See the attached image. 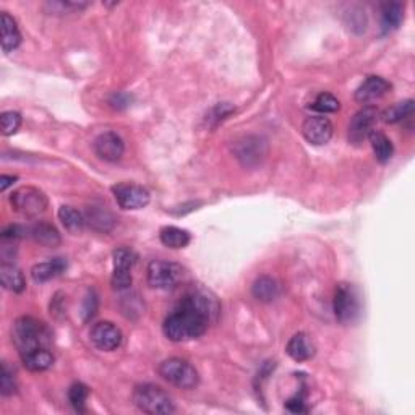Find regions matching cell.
<instances>
[{
  "instance_id": "6da1fadb",
  "label": "cell",
  "mask_w": 415,
  "mask_h": 415,
  "mask_svg": "<svg viewBox=\"0 0 415 415\" xmlns=\"http://www.w3.org/2000/svg\"><path fill=\"white\" fill-rule=\"evenodd\" d=\"M216 310L214 302L204 293L190 292L164 320L162 331L172 342L192 341L206 333Z\"/></svg>"
},
{
  "instance_id": "7a4b0ae2",
  "label": "cell",
  "mask_w": 415,
  "mask_h": 415,
  "mask_svg": "<svg viewBox=\"0 0 415 415\" xmlns=\"http://www.w3.org/2000/svg\"><path fill=\"white\" fill-rule=\"evenodd\" d=\"M13 341L20 356H23L36 349H50L52 334L43 321L32 316H21L13 325Z\"/></svg>"
},
{
  "instance_id": "3957f363",
  "label": "cell",
  "mask_w": 415,
  "mask_h": 415,
  "mask_svg": "<svg viewBox=\"0 0 415 415\" xmlns=\"http://www.w3.org/2000/svg\"><path fill=\"white\" fill-rule=\"evenodd\" d=\"M133 403L144 414L166 415L174 412V403L171 396L161 386L144 383L133 391Z\"/></svg>"
},
{
  "instance_id": "277c9868",
  "label": "cell",
  "mask_w": 415,
  "mask_h": 415,
  "mask_svg": "<svg viewBox=\"0 0 415 415\" xmlns=\"http://www.w3.org/2000/svg\"><path fill=\"white\" fill-rule=\"evenodd\" d=\"M157 371L167 383L174 385L180 389H193L200 381L198 371L195 370L192 363L179 357H172L161 362Z\"/></svg>"
},
{
  "instance_id": "5b68a950",
  "label": "cell",
  "mask_w": 415,
  "mask_h": 415,
  "mask_svg": "<svg viewBox=\"0 0 415 415\" xmlns=\"http://www.w3.org/2000/svg\"><path fill=\"white\" fill-rule=\"evenodd\" d=\"M148 284L161 291H169L174 289L180 282L184 276V269L179 264L171 263V261L155 260L148 264Z\"/></svg>"
},
{
  "instance_id": "8992f818",
  "label": "cell",
  "mask_w": 415,
  "mask_h": 415,
  "mask_svg": "<svg viewBox=\"0 0 415 415\" xmlns=\"http://www.w3.org/2000/svg\"><path fill=\"white\" fill-rule=\"evenodd\" d=\"M334 315L342 325L352 323L360 313V302L357 291L351 284H339L334 293Z\"/></svg>"
},
{
  "instance_id": "52a82bcc",
  "label": "cell",
  "mask_w": 415,
  "mask_h": 415,
  "mask_svg": "<svg viewBox=\"0 0 415 415\" xmlns=\"http://www.w3.org/2000/svg\"><path fill=\"white\" fill-rule=\"evenodd\" d=\"M12 206L15 208V211L25 214L28 218L39 216L41 213L46 211L48 208V198L41 190L35 189V186H23L18 189L17 192L12 193L10 197Z\"/></svg>"
},
{
  "instance_id": "ba28073f",
  "label": "cell",
  "mask_w": 415,
  "mask_h": 415,
  "mask_svg": "<svg viewBox=\"0 0 415 415\" xmlns=\"http://www.w3.org/2000/svg\"><path fill=\"white\" fill-rule=\"evenodd\" d=\"M378 120V109L373 106H365L354 115L349 124V142L360 144L368 139L370 133L375 130V124Z\"/></svg>"
},
{
  "instance_id": "9c48e42d",
  "label": "cell",
  "mask_w": 415,
  "mask_h": 415,
  "mask_svg": "<svg viewBox=\"0 0 415 415\" xmlns=\"http://www.w3.org/2000/svg\"><path fill=\"white\" fill-rule=\"evenodd\" d=\"M137 263V255L130 249H117L114 251V273L112 286L117 291H125L132 286V268Z\"/></svg>"
},
{
  "instance_id": "30bf717a",
  "label": "cell",
  "mask_w": 415,
  "mask_h": 415,
  "mask_svg": "<svg viewBox=\"0 0 415 415\" xmlns=\"http://www.w3.org/2000/svg\"><path fill=\"white\" fill-rule=\"evenodd\" d=\"M112 192H114L115 202L122 209H143L151 200L146 189L133 184H119L112 186Z\"/></svg>"
},
{
  "instance_id": "8fae6325",
  "label": "cell",
  "mask_w": 415,
  "mask_h": 415,
  "mask_svg": "<svg viewBox=\"0 0 415 415\" xmlns=\"http://www.w3.org/2000/svg\"><path fill=\"white\" fill-rule=\"evenodd\" d=\"M333 124H331L328 117H323V115H311V117H307L304 124H302V135L313 146H323V144L329 143V139L333 138Z\"/></svg>"
},
{
  "instance_id": "7c38bea8",
  "label": "cell",
  "mask_w": 415,
  "mask_h": 415,
  "mask_svg": "<svg viewBox=\"0 0 415 415\" xmlns=\"http://www.w3.org/2000/svg\"><path fill=\"white\" fill-rule=\"evenodd\" d=\"M90 338H91V342L95 344L99 351L112 352L117 347H120L124 336H122V331H120L114 323H110V321H99V323H96L91 328Z\"/></svg>"
},
{
  "instance_id": "4fadbf2b",
  "label": "cell",
  "mask_w": 415,
  "mask_h": 415,
  "mask_svg": "<svg viewBox=\"0 0 415 415\" xmlns=\"http://www.w3.org/2000/svg\"><path fill=\"white\" fill-rule=\"evenodd\" d=\"M234 153L245 167H255L267 156V144L258 137H244L235 143Z\"/></svg>"
},
{
  "instance_id": "5bb4252c",
  "label": "cell",
  "mask_w": 415,
  "mask_h": 415,
  "mask_svg": "<svg viewBox=\"0 0 415 415\" xmlns=\"http://www.w3.org/2000/svg\"><path fill=\"white\" fill-rule=\"evenodd\" d=\"M95 151L101 160L115 162L124 156L125 143L117 133L106 132L95 139Z\"/></svg>"
},
{
  "instance_id": "9a60e30c",
  "label": "cell",
  "mask_w": 415,
  "mask_h": 415,
  "mask_svg": "<svg viewBox=\"0 0 415 415\" xmlns=\"http://www.w3.org/2000/svg\"><path fill=\"white\" fill-rule=\"evenodd\" d=\"M389 90H391L389 81H386L385 78L381 77L371 75V77H368L367 80L357 88L356 101L360 102V104H370V102L378 101L383 96L388 95Z\"/></svg>"
},
{
  "instance_id": "2e32d148",
  "label": "cell",
  "mask_w": 415,
  "mask_h": 415,
  "mask_svg": "<svg viewBox=\"0 0 415 415\" xmlns=\"http://www.w3.org/2000/svg\"><path fill=\"white\" fill-rule=\"evenodd\" d=\"M287 356L296 362H307L315 356V344L309 334L297 333L291 338L286 346Z\"/></svg>"
},
{
  "instance_id": "e0dca14e",
  "label": "cell",
  "mask_w": 415,
  "mask_h": 415,
  "mask_svg": "<svg viewBox=\"0 0 415 415\" xmlns=\"http://www.w3.org/2000/svg\"><path fill=\"white\" fill-rule=\"evenodd\" d=\"M0 31H2V50L6 54L13 52L21 44V32L18 30L17 21L7 12H2L0 15Z\"/></svg>"
},
{
  "instance_id": "ac0fdd59",
  "label": "cell",
  "mask_w": 415,
  "mask_h": 415,
  "mask_svg": "<svg viewBox=\"0 0 415 415\" xmlns=\"http://www.w3.org/2000/svg\"><path fill=\"white\" fill-rule=\"evenodd\" d=\"M28 235L32 237V240L44 247H59L60 245V234L52 224L49 222H36L31 227H28Z\"/></svg>"
},
{
  "instance_id": "d6986e66",
  "label": "cell",
  "mask_w": 415,
  "mask_h": 415,
  "mask_svg": "<svg viewBox=\"0 0 415 415\" xmlns=\"http://www.w3.org/2000/svg\"><path fill=\"white\" fill-rule=\"evenodd\" d=\"M67 269V261L64 258H54L46 263H39L31 269V276L36 282H48L50 279L57 278Z\"/></svg>"
},
{
  "instance_id": "ffe728a7",
  "label": "cell",
  "mask_w": 415,
  "mask_h": 415,
  "mask_svg": "<svg viewBox=\"0 0 415 415\" xmlns=\"http://www.w3.org/2000/svg\"><path fill=\"white\" fill-rule=\"evenodd\" d=\"M368 139H370L373 155H375L376 161L381 162V164H386V162L393 160V155H394L393 142H391L383 132H380V130H373Z\"/></svg>"
},
{
  "instance_id": "44dd1931",
  "label": "cell",
  "mask_w": 415,
  "mask_h": 415,
  "mask_svg": "<svg viewBox=\"0 0 415 415\" xmlns=\"http://www.w3.org/2000/svg\"><path fill=\"white\" fill-rule=\"evenodd\" d=\"M0 282H2L3 289L15 293H20L26 289V281L23 273L15 264L10 263H2V267H0Z\"/></svg>"
},
{
  "instance_id": "7402d4cb",
  "label": "cell",
  "mask_w": 415,
  "mask_h": 415,
  "mask_svg": "<svg viewBox=\"0 0 415 415\" xmlns=\"http://www.w3.org/2000/svg\"><path fill=\"white\" fill-rule=\"evenodd\" d=\"M404 21V6L399 2L385 3L381 8V30L385 35L398 30L400 23Z\"/></svg>"
},
{
  "instance_id": "603a6c76",
  "label": "cell",
  "mask_w": 415,
  "mask_h": 415,
  "mask_svg": "<svg viewBox=\"0 0 415 415\" xmlns=\"http://www.w3.org/2000/svg\"><path fill=\"white\" fill-rule=\"evenodd\" d=\"M21 360L30 371H46L52 367L54 356L50 349H36V351L23 354Z\"/></svg>"
},
{
  "instance_id": "cb8c5ba5",
  "label": "cell",
  "mask_w": 415,
  "mask_h": 415,
  "mask_svg": "<svg viewBox=\"0 0 415 415\" xmlns=\"http://www.w3.org/2000/svg\"><path fill=\"white\" fill-rule=\"evenodd\" d=\"M251 293H253V297L258 302L269 304V302H273L279 296V284L273 278L261 276L253 282Z\"/></svg>"
},
{
  "instance_id": "d4e9b609",
  "label": "cell",
  "mask_w": 415,
  "mask_h": 415,
  "mask_svg": "<svg viewBox=\"0 0 415 415\" xmlns=\"http://www.w3.org/2000/svg\"><path fill=\"white\" fill-rule=\"evenodd\" d=\"M160 239L162 242V245L169 247V249H174V250L185 249V247L190 244L189 232L175 226L162 227L160 232Z\"/></svg>"
},
{
  "instance_id": "484cf974",
  "label": "cell",
  "mask_w": 415,
  "mask_h": 415,
  "mask_svg": "<svg viewBox=\"0 0 415 415\" xmlns=\"http://www.w3.org/2000/svg\"><path fill=\"white\" fill-rule=\"evenodd\" d=\"M59 219L64 224V227L72 234H78L85 227L86 219L83 214L72 206H60L59 209Z\"/></svg>"
},
{
  "instance_id": "4316f807",
  "label": "cell",
  "mask_w": 415,
  "mask_h": 415,
  "mask_svg": "<svg viewBox=\"0 0 415 415\" xmlns=\"http://www.w3.org/2000/svg\"><path fill=\"white\" fill-rule=\"evenodd\" d=\"M414 114V101L407 99L403 102H398V104L391 106L389 109H386L383 114H381V120L385 124H398L403 122V120L412 117Z\"/></svg>"
},
{
  "instance_id": "83f0119b",
  "label": "cell",
  "mask_w": 415,
  "mask_h": 415,
  "mask_svg": "<svg viewBox=\"0 0 415 415\" xmlns=\"http://www.w3.org/2000/svg\"><path fill=\"white\" fill-rule=\"evenodd\" d=\"M90 6L86 2H46L44 3V10H48L50 15H68V13H75V12H81Z\"/></svg>"
},
{
  "instance_id": "f1b7e54d",
  "label": "cell",
  "mask_w": 415,
  "mask_h": 415,
  "mask_svg": "<svg viewBox=\"0 0 415 415\" xmlns=\"http://www.w3.org/2000/svg\"><path fill=\"white\" fill-rule=\"evenodd\" d=\"M86 221H90V226L95 227V229L107 232L112 227V224H114V218H112V214L106 211V209L91 208L90 211H88Z\"/></svg>"
},
{
  "instance_id": "f546056e",
  "label": "cell",
  "mask_w": 415,
  "mask_h": 415,
  "mask_svg": "<svg viewBox=\"0 0 415 415\" xmlns=\"http://www.w3.org/2000/svg\"><path fill=\"white\" fill-rule=\"evenodd\" d=\"M311 109L321 112V114H334V112L341 109V102L329 93H321V95L316 96L313 104H311Z\"/></svg>"
},
{
  "instance_id": "4dcf8cb0",
  "label": "cell",
  "mask_w": 415,
  "mask_h": 415,
  "mask_svg": "<svg viewBox=\"0 0 415 415\" xmlns=\"http://www.w3.org/2000/svg\"><path fill=\"white\" fill-rule=\"evenodd\" d=\"M88 396H90V389L83 383H75L72 385V388L68 389L70 404L73 405V409L77 410V412H85Z\"/></svg>"
},
{
  "instance_id": "1f68e13d",
  "label": "cell",
  "mask_w": 415,
  "mask_h": 415,
  "mask_svg": "<svg viewBox=\"0 0 415 415\" xmlns=\"http://www.w3.org/2000/svg\"><path fill=\"white\" fill-rule=\"evenodd\" d=\"M0 124H2V133L6 137L15 135L21 127V115L15 110L3 112L2 117H0Z\"/></svg>"
},
{
  "instance_id": "d6a6232c",
  "label": "cell",
  "mask_w": 415,
  "mask_h": 415,
  "mask_svg": "<svg viewBox=\"0 0 415 415\" xmlns=\"http://www.w3.org/2000/svg\"><path fill=\"white\" fill-rule=\"evenodd\" d=\"M17 391V381L15 375L10 368L7 367V363L2 365V373H0V393L3 396H10Z\"/></svg>"
},
{
  "instance_id": "836d02e7",
  "label": "cell",
  "mask_w": 415,
  "mask_h": 415,
  "mask_svg": "<svg viewBox=\"0 0 415 415\" xmlns=\"http://www.w3.org/2000/svg\"><path fill=\"white\" fill-rule=\"evenodd\" d=\"M97 311V296L93 291L86 293L85 302H83V320L90 321Z\"/></svg>"
},
{
  "instance_id": "e575fe53",
  "label": "cell",
  "mask_w": 415,
  "mask_h": 415,
  "mask_svg": "<svg viewBox=\"0 0 415 415\" xmlns=\"http://www.w3.org/2000/svg\"><path fill=\"white\" fill-rule=\"evenodd\" d=\"M286 409L289 410V412H293V414H302V412H307V405H305V398L302 394H297L293 396V398H291L287 400L286 404Z\"/></svg>"
},
{
  "instance_id": "d590c367",
  "label": "cell",
  "mask_w": 415,
  "mask_h": 415,
  "mask_svg": "<svg viewBox=\"0 0 415 415\" xmlns=\"http://www.w3.org/2000/svg\"><path fill=\"white\" fill-rule=\"evenodd\" d=\"M110 104L115 107V109H122V107L128 106V96L127 95H115L114 99L110 101Z\"/></svg>"
},
{
  "instance_id": "8d00e7d4",
  "label": "cell",
  "mask_w": 415,
  "mask_h": 415,
  "mask_svg": "<svg viewBox=\"0 0 415 415\" xmlns=\"http://www.w3.org/2000/svg\"><path fill=\"white\" fill-rule=\"evenodd\" d=\"M17 179H18V177H15V175H2V177H0V190H2V192H6L8 186L15 184Z\"/></svg>"
}]
</instances>
